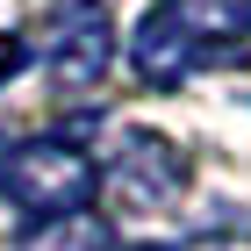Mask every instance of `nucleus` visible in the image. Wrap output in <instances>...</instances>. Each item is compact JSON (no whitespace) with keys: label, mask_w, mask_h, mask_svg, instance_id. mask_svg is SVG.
<instances>
[{"label":"nucleus","mask_w":251,"mask_h":251,"mask_svg":"<svg viewBox=\"0 0 251 251\" xmlns=\"http://www.w3.org/2000/svg\"><path fill=\"white\" fill-rule=\"evenodd\" d=\"M136 251H165V244H136Z\"/></svg>","instance_id":"39448f33"},{"label":"nucleus","mask_w":251,"mask_h":251,"mask_svg":"<svg viewBox=\"0 0 251 251\" xmlns=\"http://www.w3.org/2000/svg\"><path fill=\"white\" fill-rule=\"evenodd\" d=\"M108 65H115V15L100 0H65L58 29H50V79L65 94H86L108 79Z\"/></svg>","instance_id":"f03ea898"},{"label":"nucleus","mask_w":251,"mask_h":251,"mask_svg":"<svg viewBox=\"0 0 251 251\" xmlns=\"http://www.w3.org/2000/svg\"><path fill=\"white\" fill-rule=\"evenodd\" d=\"M22 65H29V43H22V36H7V29H0V86H7V79H15Z\"/></svg>","instance_id":"20e7f679"},{"label":"nucleus","mask_w":251,"mask_h":251,"mask_svg":"<svg viewBox=\"0 0 251 251\" xmlns=\"http://www.w3.org/2000/svg\"><path fill=\"white\" fill-rule=\"evenodd\" d=\"M108 187L129 201V208H158V201H173L179 187H187V158L165 144V136L151 129H129L115 151V173H108Z\"/></svg>","instance_id":"7ed1b4c3"},{"label":"nucleus","mask_w":251,"mask_h":251,"mask_svg":"<svg viewBox=\"0 0 251 251\" xmlns=\"http://www.w3.org/2000/svg\"><path fill=\"white\" fill-rule=\"evenodd\" d=\"M100 194V165L65 136H29L0 158V201L22 215V223H65V215H86Z\"/></svg>","instance_id":"f257e3e1"}]
</instances>
